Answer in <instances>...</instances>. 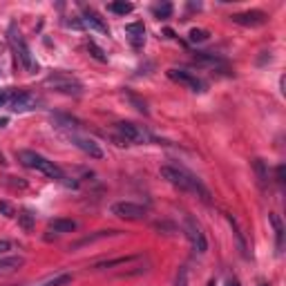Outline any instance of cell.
Here are the masks:
<instances>
[{
	"instance_id": "obj_26",
	"label": "cell",
	"mask_w": 286,
	"mask_h": 286,
	"mask_svg": "<svg viewBox=\"0 0 286 286\" xmlns=\"http://www.w3.org/2000/svg\"><path fill=\"white\" fill-rule=\"evenodd\" d=\"M69 282H72V275L63 273V275H56V277H52V280L43 282V284H38V286H67Z\"/></svg>"
},
{
	"instance_id": "obj_10",
	"label": "cell",
	"mask_w": 286,
	"mask_h": 286,
	"mask_svg": "<svg viewBox=\"0 0 286 286\" xmlns=\"http://www.w3.org/2000/svg\"><path fill=\"white\" fill-rule=\"evenodd\" d=\"M168 78H172L175 83H181V85H186L188 90H192V92H204L206 90V83L201 81V78H197L192 72H186V69H168Z\"/></svg>"
},
{
	"instance_id": "obj_7",
	"label": "cell",
	"mask_w": 286,
	"mask_h": 286,
	"mask_svg": "<svg viewBox=\"0 0 286 286\" xmlns=\"http://www.w3.org/2000/svg\"><path fill=\"white\" fill-rule=\"evenodd\" d=\"M184 230H186V237H188L190 244H192L194 253L204 255V253L208 251V239H206V235L201 233L199 223L194 222L192 217H186V219H184Z\"/></svg>"
},
{
	"instance_id": "obj_39",
	"label": "cell",
	"mask_w": 286,
	"mask_h": 286,
	"mask_svg": "<svg viewBox=\"0 0 286 286\" xmlns=\"http://www.w3.org/2000/svg\"><path fill=\"white\" fill-rule=\"evenodd\" d=\"M259 286H268V284H259Z\"/></svg>"
},
{
	"instance_id": "obj_29",
	"label": "cell",
	"mask_w": 286,
	"mask_h": 286,
	"mask_svg": "<svg viewBox=\"0 0 286 286\" xmlns=\"http://www.w3.org/2000/svg\"><path fill=\"white\" fill-rule=\"evenodd\" d=\"M16 92L18 90H14V88H7V90H0V107H9V103H11V98L16 96Z\"/></svg>"
},
{
	"instance_id": "obj_12",
	"label": "cell",
	"mask_w": 286,
	"mask_h": 286,
	"mask_svg": "<svg viewBox=\"0 0 286 286\" xmlns=\"http://www.w3.org/2000/svg\"><path fill=\"white\" fill-rule=\"evenodd\" d=\"M268 16L259 9H251V11H239V14H233L230 20L235 25H242V27H262L266 23Z\"/></svg>"
},
{
	"instance_id": "obj_33",
	"label": "cell",
	"mask_w": 286,
	"mask_h": 286,
	"mask_svg": "<svg viewBox=\"0 0 286 286\" xmlns=\"http://www.w3.org/2000/svg\"><path fill=\"white\" fill-rule=\"evenodd\" d=\"M7 251H11V242L9 239H0V255L7 253Z\"/></svg>"
},
{
	"instance_id": "obj_36",
	"label": "cell",
	"mask_w": 286,
	"mask_h": 286,
	"mask_svg": "<svg viewBox=\"0 0 286 286\" xmlns=\"http://www.w3.org/2000/svg\"><path fill=\"white\" fill-rule=\"evenodd\" d=\"M7 161H5V155H2V152H0V165H5Z\"/></svg>"
},
{
	"instance_id": "obj_28",
	"label": "cell",
	"mask_w": 286,
	"mask_h": 286,
	"mask_svg": "<svg viewBox=\"0 0 286 286\" xmlns=\"http://www.w3.org/2000/svg\"><path fill=\"white\" fill-rule=\"evenodd\" d=\"M152 14H155L157 18H170V16H172V5H170V2H163V5H157L155 9H152Z\"/></svg>"
},
{
	"instance_id": "obj_5",
	"label": "cell",
	"mask_w": 286,
	"mask_h": 286,
	"mask_svg": "<svg viewBox=\"0 0 286 286\" xmlns=\"http://www.w3.org/2000/svg\"><path fill=\"white\" fill-rule=\"evenodd\" d=\"M117 130L130 143H150V141H157L143 126H136V123H130V121H119Z\"/></svg>"
},
{
	"instance_id": "obj_3",
	"label": "cell",
	"mask_w": 286,
	"mask_h": 286,
	"mask_svg": "<svg viewBox=\"0 0 286 286\" xmlns=\"http://www.w3.org/2000/svg\"><path fill=\"white\" fill-rule=\"evenodd\" d=\"M7 38H9V45H11V49H14L18 63L23 65L27 72H36V69H38V63L34 61L30 45H27L25 36L20 34V30L16 27V25H11V27H9V32H7Z\"/></svg>"
},
{
	"instance_id": "obj_27",
	"label": "cell",
	"mask_w": 286,
	"mask_h": 286,
	"mask_svg": "<svg viewBox=\"0 0 286 286\" xmlns=\"http://www.w3.org/2000/svg\"><path fill=\"white\" fill-rule=\"evenodd\" d=\"M188 38H190V43H206L210 38V34L206 30H190Z\"/></svg>"
},
{
	"instance_id": "obj_34",
	"label": "cell",
	"mask_w": 286,
	"mask_h": 286,
	"mask_svg": "<svg viewBox=\"0 0 286 286\" xmlns=\"http://www.w3.org/2000/svg\"><path fill=\"white\" fill-rule=\"evenodd\" d=\"M277 181H284V165H280V168H277Z\"/></svg>"
},
{
	"instance_id": "obj_37",
	"label": "cell",
	"mask_w": 286,
	"mask_h": 286,
	"mask_svg": "<svg viewBox=\"0 0 286 286\" xmlns=\"http://www.w3.org/2000/svg\"><path fill=\"white\" fill-rule=\"evenodd\" d=\"M228 286H239V282L237 280H230V282H228Z\"/></svg>"
},
{
	"instance_id": "obj_24",
	"label": "cell",
	"mask_w": 286,
	"mask_h": 286,
	"mask_svg": "<svg viewBox=\"0 0 286 286\" xmlns=\"http://www.w3.org/2000/svg\"><path fill=\"white\" fill-rule=\"evenodd\" d=\"M132 259H136V255H130V257H119V259H105V262H96L92 268H112V266H117V264H127L132 262Z\"/></svg>"
},
{
	"instance_id": "obj_6",
	"label": "cell",
	"mask_w": 286,
	"mask_h": 286,
	"mask_svg": "<svg viewBox=\"0 0 286 286\" xmlns=\"http://www.w3.org/2000/svg\"><path fill=\"white\" fill-rule=\"evenodd\" d=\"M69 25L76 27V30H94V32H101V34H110V27H107V25L103 23L101 16H98L94 9H90V7H85L81 18L72 20Z\"/></svg>"
},
{
	"instance_id": "obj_20",
	"label": "cell",
	"mask_w": 286,
	"mask_h": 286,
	"mask_svg": "<svg viewBox=\"0 0 286 286\" xmlns=\"http://www.w3.org/2000/svg\"><path fill=\"white\" fill-rule=\"evenodd\" d=\"M18 226L23 228V230H27V233H32L36 226V215L32 213V210H23V213L18 215Z\"/></svg>"
},
{
	"instance_id": "obj_31",
	"label": "cell",
	"mask_w": 286,
	"mask_h": 286,
	"mask_svg": "<svg viewBox=\"0 0 286 286\" xmlns=\"http://www.w3.org/2000/svg\"><path fill=\"white\" fill-rule=\"evenodd\" d=\"M175 286H188V271H186L184 266H181V268H179V273H177Z\"/></svg>"
},
{
	"instance_id": "obj_21",
	"label": "cell",
	"mask_w": 286,
	"mask_h": 286,
	"mask_svg": "<svg viewBox=\"0 0 286 286\" xmlns=\"http://www.w3.org/2000/svg\"><path fill=\"white\" fill-rule=\"evenodd\" d=\"M226 219H228V223L233 226V233H235V237H237V246H239V251H242V255L248 257V253H246V242H244V235H242V230H239L237 222L233 219V215H226Z\"/></svg>"
},
{
	"instance_id": "obj_16",
	"label": "cell",
	"mask_w": 286,
	"mask_h": 286,
	"mask_svg": "<svg viewBox=\"0 0 286 286\" xmlns=\"http://www.w3.org/2000/svg\"><path fill=\"white\" fill-rule=\"evenodd\" d=\"M52 121L59 127H65V130H78L81 127V121L69 117V114H52Z\"/></svg>"
},
{
	"instance_id": "obj_23",
	"label": "cell",
	"mask_w": 286,
	"mask_h": 286,
	"mask_svg": "<svg viewBox=\"0 0 286 286\" xmlns=\"http://www.w3.org/2000/svg\"><path fill=\"white\" fill-rule=\"evenodd\" d=\"M194 61L206 65H223V59H219L217 54H208V52H197L194 54Z\"/></svg>"
},
{
	"instance_id": "obj_9",
	"label": "cell",
	"mask_w": 286,
	"mask_h": 286,
	"mask_svg": "<svg viewBox=\"0 0 286 286\" xmlns=\"http://www.w3.org/2000/svg\"><path fill=\"white\" fill-rule=\"evenodd\" d=\"M40 96L36 92H30V90H18L16 96L11 98L9 103V110L14 112H30V110H36L40 105Z\"/></svg>"
},
{
	"instance_id": "obj_11",
	"label": "cell",
	"mask_w": 286,
	"mask_h": 286,
	"mask_svg": "<svg viewBox=\"0 0 286 286\" xmlns=\"http://www.w3.org/2000/svg\"><path fill=\"white\" fill-rule=\"evenodd\" d=\"M69 141H72L81 152H85L88 157H92V159H103V150H101V146H98L94 139L81 136V134H76V132H69Z\"/></svg>"
},
{
	"instance_id": "obj_35",
	"label": "cell",
	"mask_w": 286,
	"mask_h": 286,
	"mask_svg": "<svg viewBox=\"0 0 286 286\" xmlns=\"http://www.w3.org/2000/svg\"><path fill=\"white\" fill-rule=\"evenodd\" d=\"M7 126V119L5 117H0V127H5Z\"/></svg>"
},
{
	"instance_id": "obj_22",
	"label": "cell",
	"mask_w": 286,
	"mask_h": 286,
	"mask_svg": "<svg viewBox=\"0 0 286 286\" xmlns=\"http://www.w3.org/2000/svg\"><path fill=\"white\" fill-rule=\"evenodd\" d=\"M107 9L119 14V16H126V14H132V11H134V5H132V2H126V0H119V2H110Z\"/></svg>"
},
{
	"instance_id": "obj_14",
	"label": "cell",
	"mask_w": 286,
	"mask_h": 286,
	"mask_svg": "<svg viewBox=\"0 0 286 286\" xmlns=\"http://www.w3.org/2000/svg\"><path fill=\"white\" fill-rule=\"evenodd\" d=\"M25 266V257L23 255H5L0 257V277L14 275L16 271Z\"/></svg>"
},
{
	"instance_id": "obj_2",
	"label": "cell",
	"mask_w": 286,
	"mask_h": 286,
	"mask_svg": "<svg viewBox=\"0 0 286 286\" xmlns=\"http://www.w3.org/2000/svg\"><path fill=\"white\" fill-rule=\"evenodd\" d=\"M16 157H18V161L25 165V168L36 170V172H40V175L49 177V179H54V181H63L65 179L63 170L54 163V161H49L47 157L38 155V152H34V150H18V152H16Z\"/></svg>"
},
{
	"instance_id": "obj_38",
	"label": "cell",
	"mask_w": 286,
	"mask_h": 286,
	"mask_svg": "<svg viewBox=\"0 0 286 286\" xmlns=\"http://www.w3.org/2000/svg\"><path fill=\"white\" fill-rule=\"evenodd\" d=\"M208 286H215V280H210V282H208Z\"/></svg>"
},
{
	"instance_id": "obj_15",
	"label": "cell",
	"mask_w": 286,
	"mask_h": 286,
	"mask_svg": "<svg viewBox=\"0 0 286 286\" xmlns=\"http://www.w3.org/2000/svg\"><path fill=\"white\" fill-rule=\"evenodd\" d=\"M47 228H49V230H54V233H74V230L78 228V223L74 222V219L59 217V219H52V222L47 223Z\"/></svg>"
},
{
	"instance_id": "obj_32",
	"label": "cell",
	"mask_w": 286,
	"mask_h": 286,
	"mask_svg": "<svg viewBox=\"0 0 286 286\" xmlns=\"http://www.w3.org/2000/svg\"><path fill=\"white\" fill-rule=\"evenodd\" d=\"M0 213L5 215V217H14V208L7 201H0Z\"/></svg>"
},
{
	"instance_id": "obj_30",
	"label": "cell",
	"mask_w": 286,
	"mask_h": 286,
	"mask_svg": "<svg viewBox=\"0 0 286 286\" xmlns=\"http://www.w3.org/2000/svg\"><path fill=\"white\" fill-rule=\"evenodd\" d=\"M127 98H130V103H132V105H134L139 112H143V114H150V112H148L146 101H141V98H139V96H134V94H127Z\"/></svg>"
},
{
	"instance_id": "obj_4",
	"label": "cell",
	"mask_w": 286,
	"mask_h": 286,
	"mask_svg": "<svg viewBox=\"0 0 286 286\" xmlns=\"http://www.w3.org/2000/svg\"><path fill=\"white\" fill-rule=\"evenodd\" d=\"M45 85H47V88H52V90H56V92H61V94L74 96V98H78L83 94V83L78 81L76 76L67 74V72H54V74H49V76L45 78Z\"/></svg>"
},
{
	"instance_id": "obj_1",
	"label": "cell",
	"mask_w": 286,
	"mask_h": 286,
	"mask_svg": "<svg viewBox=\"0 0 286 286\" xmlns=\"http://www.w3.org/2000/svg\"><path fill=\"white\" fill-rule=\"evenodd\" d=\"M161 177H163L168 184H172L175 188L184 190V192H192L197 194V197H201L208 204L210 201V192L208 188H206L204 184H201V179H197L194 175H190L188 170H181L177 168V165H161Z\"/></svg>"
},
{
	"instance_id": "obj_8",
	"label": "cell",
	"mask_w": 286,
	"mask_h": 286,
	"mask_svg": "<svg viewBox=\"0 0 286 286\" xmlns=\"http://www.w3.org/2000/svg\"><path fill=\"white\" fill-rule=\"evenodd\" d=\"M112 215L127 219V222H141V219L148 217V210L143 206L134 204V201H119V204L112 206Z\"/></svg>"
},
{
	"instance_id": "obj_13",
	"label": "cell",
	"mask_w": 286,
	"mask_h": 286,
	"mask_svg": "<svg viewBox=\"0 0 286 286\" xmlns=\"http://www.w3.org/2000/svg\"><path fill=\"white\" fill-rule=\"evenodd\" d=\"M126 36L127 40H130V45L134 49H141L143 45H146V27H143V23H127L126 25Z\"/></svg>"
},
{
	"instance_id": "obj_19",
	"label": "cell",
	"mask_w": 286,
	"mask_h": 286,
	"mask_svg": "<svg viewBox=\"0 0 286 286\" xmlns=\"http://www.w3.org/2000/svg\"><path fill=\"white\" fill-rule=\"evenodd\" d=\"M268 219H271V223H273V230H275V244H277V251H280L282 244H284V226H282V219L277 217L275 213L268 215Z\"/></svg>"
},
{
	"instance_id": "obj_25",
	"label": "cell",
	"mask_w": 286,
	"mask_h": 286,
	"mask_svg": "<svg viewBox=\"0 0 286 286\" xmlns=\"http://www.w3.org/2000/svg\"><path fill=\"white\" fill-rule=\"evenodd\" d=\"M88 52H90V56L92 59H96L98 63H107V56H105V52H103L101 47H98L94 40H88Z\"/></svg>"
},
{
	"instance_id": "obj_17",
	"label": "cell",
	"mask_w": 286,
	"mask_h": 286,
	"mask_svg": "<svg viewBox=\"0 0 286 286\" xmlns=\"http://www.w3.org/2000/svg\"><path fill=\"white\" fill-rule=\"evenodd\" d=\"M253 168H255V175H257V184H259V188L266 190V186H268V168H266V163H264L262 159H255V161H253Z\"/></svg>"
},
{
	"instance_id": "obj_18",
	"label": "cell",
	"mask_w": 286,
	"mask_h": 286,
	"mask_svg": "<svg viewBox=\"0 0 286 286\" xmlns=\"http://www.w3.org/2000/svg\"><path fill=\"white\" fill-rule=\"evenodd\" d=\"M114 235H121V230H98L96 235H90V237H85V239H81V242L72 244V248H81V246H85V244H92V242L103 239V237H114Z\"/></svg>"
}]
</instances>
